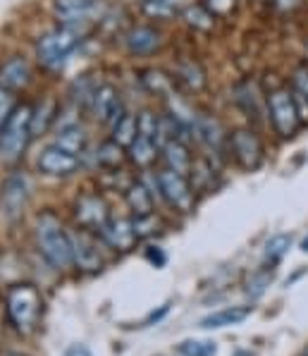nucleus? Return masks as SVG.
<instances>
[{
	"instance_id": "obj_1",
	"label": "nucleus",
	"mask_w": 308,
	"mask_h": 356,
	"mask_svg": "<svg viewBox=\"0 0 308 356\" xmlns=\"http://www.w3.org/2000/svg\"><path fill=\"white\" fill-rule=\"evenodd\" d=\"M36 242L41 249L43 259L51 263L53 268H70L74 263L72 259V242L70 232H65L63 222L53 213H43L36 220Z\"/></svg>"
},
{
	"instance_id": "obj_2",
	"label": "nucleus",
	"mask_w": 308,
	"mask_h": 356,
	"mask_svg": "<svg viewBox=\"0 0 308 356\" xmlns=\"http://www.w3.org/2000/svg\"><path fill=\"white\" fill-rule=\"evenodd\" d=\"M84 41V24H60L43 34L36 43V53L46 67H60L76 46Z\"/></svg>"
},
{
	"instance_id": "obj_3",
	"label": "nucleus",
	"mask_w": 308,
	"mask_h": 356,
	"mask_svg": "<svg viewBox=\"0 0 308 356\" xmlns=\"http://www.w3.org/2000/svg\"><path fill=\"white\" fill-rule=\"evenodd\" d=\"M31 139H34L31 136V108L17 106L10 115L8 124L0 129V161L17 163Z\"/></svg>"
},
{
	"instance_id": "obj_4",
	"label": "nucleus",
	"mask_w": 308,
	"mask_h": 356,
	"mask_svg": "<svg viewBox=\"0 0 308 356\" xmlns=\"http://www.w3.org/2000/svg\"><path fill=\"white\" fill-rule=\"evenodd\" d=\"M41 314V294L31 284H17L8 292V316L19 332H31Z\"/></svg>"
},
{
	"instance_id": "obj_5",
	"label": "nucleus",
	"mask_w": 308,
	"mask_h": 356,
	"mask_svg": "<svg viewBox=\"0 0 308 356\" xmlns=\"http://www.w3.org/2000/svg\"><path fill=\"white\" fill-rule=\"evenodd\" d=\"M268 113H270L273 127L279 136H291L299 129L301 115H299V108H296L291 89H284V86L273 89L270 94H268Z\"/></svg>"
},
{
	"instance_id": "obj_6",
	"label": "nucleus",
	"mask_w": 308,
	"mask_h": 356,
	"mask_svg": "<svg viewBox=\"0 0 308 356\" xmlns=\"http://www.w3.org/2000/svg\"><path fill=\"white\" fill-rule=\"evenodd\" d=\"M156 184L158 191L165 201H168L172 208H177L181 213H189L191 206H194V191H191L189 182L181 172H175V170H163V172L156 175Z\"/></svg>"
},
{
	"instance_id": "obj_7",
	"label": "nucleus",
	"mask_w": 308,
	"mask_h": 356,
	"mask_svg": "<svg viewBox=\"0 0 308 356\" xmlns=\"http://www.w3.org/2000/svg\"><path fill=\"white\" fill-rule=\"evenodd\" d=\"M29 191H31V184L24 172L8 175V179H5V184H3V191H0V211H3V216L8 218V220H15L17 216H22L26 201H29Z\"/></svg>"
},
{
	"instance_id": "obj_8",
	"label": "nucleus",
	"mask_w": 308,
	"mask_h": 356,
	"mask_svg": "<svg viewBox=\"0 0 308 356\" xmlns=\"http://www.w3.org/2000/svg\"><path fill=\"white\" fill-rule=\"evenodd\" d=\"M227 146L244 170H256L263 163V144L251 129H236L234 134H229Z\"/></svg>"
},
{
	"instance_id": "obj_9",
	"label": "nucleus",
	"mask_w": 308,
	"mask_h": 356,
	"mask_svg": "<svg viewBox=\"0 0 308 356\" xmlns=\"http://www.w3.org/2000/svg\"><path fill=\"white\" fill-rule=\"evenodd\" d=\"M36 165L43 175H51V177H67V175H72L74 170L79 168V156L60 149L58 144H53L41 151Z\"/></svg>"
},
{
	"instance_id": "obj_10",
	"label": "nucleus",
	"mask_w": 308,
	"mask_h": 356,
	"mask_svg": "<svg viewBox=\"0 0 308 356\" xmlns=\"http://www.w3.org/2000/svg\"><path fill=\"white\" fill-rule=\"evenodd\" d=\"M76 222L81 225V229H96L101 234V229L106 227V222L110 220L108 216V206L101 196L96 194H86L76 201Z\"/></svg>"
},
{
	"instance_id": "obj_11",
	"label": "nucleus",
	"mask_w": 308,
	"mask_h": 356,
	"mask_svg": "<svg viewBox=\"0 0 308 356\" xmlns=\"http://www.w3.org/2000/svg\"><path fill=\"white\" fill-rule=\"evenodd\" d=\"M89 108L98 122H110V124L124 113L122 103H120V94L113 84H98L96 91H93Z\"/></svg>"
},
{
	"instance_id": "obj_12",
	"label": "nucleus",
	"mask_w": 308,
	"mask_h": 356,
	"mask_svg": "<svg viewBox=\"0 0 308 356\" xmlns=\"http://www.w3.org/2000/svg\"><path fill=\"white\" fill-rule=\"evenodd\" d=\"M101 10V0H55L53 13L63 24H84L96 17Z\"/></svg>"
},
{
	"instance_id": "obj_13",
	"label": "nucleus",
	"mask_w": 308,
	"mask_h": 356,
	"mask_svg": "<svg viewBox=\"0 0 308 356\" xmlns=\"http://www.w3.org/2000/svg\"><path fill=\"white\" fill-rule=\"evenodd\" d=\"M70 242H72V259L79 268H84V270H98L103 266V259L98 254L96 244H93V239L84 229L70 232Z\"/></svg>"
},
{
	"instance_id": "obj_14",
	"label": "nucleus",
	"mask_w": 308,
	"mask_h": 356,
	"mask_svg": "<svg viewBox=\"0 0 308 356\" xmlns=\"http://www.w3.org/2000/svg\"><path fill=\"white\" fill-rule=\"evenodd\" d=\"M101 237L106 239V244H110L117 251H129L136 242L131 220H124V218H110L106 227L101 229Z\"/></svg>"
},
{
	"instance_id": "obj_15",
	"label": "nucleus",
	"mask_w": 308,
	"mask_h": 356,
	"mask_svg": "<svg viewBox=\"0 0 308 356\" xmlns=\"http://www.w3.org/2000/svg\"><path fill=\"white\" fill-rule=\"evenodd\" d=\"M31 81V67L24 58H10L0 65V86L10 91L24 89Z\"/></svg>"
},
{
	"instance_id": "obj_16",
	"label": "nucleus",
	"mask_w": 308,
	"mask_h": 356,
	"mask_svg": "<svg viewBox=\"0 0 308 356\" xmlns=\"http://www.w3.org/2000/svg\"><path fill=\"white\" fill-rule=\"evenodd\" d=\"M124 43H127V51L134 53V56H151L153 51L161 48L163 38L153 26H134V29L127 31Z\"/></svg>"
},
{
	"instance_id": "obj_17",
	"label": "nucleus",
	"mask_w": 308,
	"mask_h": 356,
	"mask_svg": "<svg viewBox=\"0 0 308 356\" xmlns=\"http://www.w3.org/2000/svg\"><path fill=\"white\" fill-rule=\"evenodd\" d=\"M194 139L201 141V144L206 146L208 151L220 153V151L225 149V144H227L229 136L225 134L222 124H220L218 120L199 118V122H196V127H194Z\"/></svg>"
},
{
	"instance_id": "obj_18",
	"label": "nucleus",
	"mask_w": 308,
	"mask_h": 356,
	"mask_svg": "<svg viewBox=\"0 0 308 356\" xmlns=\"http://www.w3.org/2000/svg\"><path fill=\"white\" fill-rule=\"evenodd\" d=\"M251 316V306H229V309L216 311V314L201 318L199 325L203 330H220V327H229V325H239Z\"/></svg>"
},
{
	"instance_id": "obj_19",
	"label": "nucleus",
	"mask_w": 308,
	"mask_h": 356,
	"mask_svg": "<svg viewBox=\"0 0 308 356\" xmlns=\"http://www.w3.org/2000/svg\"><path fill=\"white\" fill-rule=\"evenodd\" d=\"M161 151H163L165 163H168L170 170L181 172V175H186L191 170V156H189V149H186L184 141L170 139V141H165V144L161 146Z\"/></svg>"
},
{
	"instance_id": "obj_20",
	"label": "nucleus",
	"mask_w": 308,
	"mask_h": 356,
	"mask_svg": "<svg viewBox=\"0 0 308 356\" xmlns=\"http://www.w3.org/2000/svg\"><path fill=\"white\" fill-rule=\"evenodd\" d=\"M55 144H58L60 149L81 156L84 149H86V131L79 127V122H63V124H60V131H58V139H55Z\"/></svg>"
},
{
	"instance_id": "obj_21",
	"label": "nucleus",
	"mask_w": 308,
	"mask_h": 356,
	"mask_svg": "<svg viewBox=\"0 0 308 356\" xmlns=\"http://www.w3.org/2000/svg\"><path fill=\"white\" fill-rule=\"evenodd\" d=\"M127 149H129V158L136 163V165H139V168H148L153 161H156L161 146H158V141L153 139V136L136 134V139L131 141Z\"/></svg>"
},
{
	"instance_id": "obj_22",
	"label": "nucleus",
	"mask_w": 308,
	"mask_h": 356,
	"mask_svg": "<svg viewBox=\"0 0 308 356\" xmlns=\"http://www.w3.org/2000/svg\"><path fill=\"white\" fill-rule=\"evenodd\" d=\"M58 120V108L53 98H43L36 108H31V136H41L51 129V124Z\"/></svg>"
},
{
	"instance_id": "obj_23",
	"label": "nucleus",
	"mask_w": 308,
	"mask_h": 356,
	"mask_svg": "<svg viewBox=\"0 0 308 356\" xmlns=\"http://www.w3.org/2000/svg\"><path fill=\"white\" fill-rule=\"evenodd\" d=\"M234 94H236L239 106L249 113V118H261V106H258V103H261V94H258V86L254 81H241V84H236Z\"/></svg>"
},
{
	"instance_id": "obj_24",
	"label": "nucleus",
	"mask_w": 308,
	"mask_h": 356,
	"mask_svg": "<svg viewBox=\"0 0 308 356\" xmlns=\"http://www.w3.org/2000/svg\"><path fill=\"white\" fill-rule=\"evenodd\" d=\"M175 72H177L179 81H184L189 89L201 91L203 86H206V72H203L201 65L194 63V60H181Z\"/></svg>"
},
{
	"instance_id": "obj_25",
	"label": "nucleus",
	"mask_w": 308,
	"mask_h": 356,
	"mask_svg": "<svg viewBox=\"0 0 308 356\" xmlns=\"http://www.w3.org/2000/svg\"><path fill=\"white\" fill-rule=\"evenodd\" d=\"M181 17H184V22L189 26L201 29V31H211L213 26H216V15L208 8H203V5H186Z\"/></svg>"
},
{
	"instance_id": "obj_26",
	"label": "nucleus",
	"mask_w": 308,
	"mask_h": 356,
	"mask_svg": "<svg viewBox=\"0 0 308 356\" xmlns=\"http://www.w3.org/2000/svg\"><path fill=\"white\" fill-rule=\"evenodd\" d=\"M136 118L129 113H122L113 122V141H117L120 146H129L136 139Z\"/></svg>"
},
{
	"instance_id": "obj_27",
	"label": "nucleus",
	"mask_w": 308,
	"mask_h": 356,
	"mask_svg": "<svg viewBox=\"0 0 308 356\" xmlns=\"http://www.w3.org/2000/svg\"><path fill=\"white\" fill-rule=\"evenodd\" d=\"M127 201H129L131 211H134L136 216L153 213V196H151V191L146 189V184H141V182L131 184L129 191H127Z\"/></svg>"
},
{
	"instance_id": "obj_28",
	"label": "nucleus",
	"mask_w": 308,
	"mask_h": 356,
	"mask_svg": "<svg viewBox=\"0 0 308 356\" xmlns=\"http://www.w3.org/2000/svg\"><path fill=\"white\" fill-rule=\"evenodd\" d=\"M141 81H144V86L151 94L156 96H170L172 94V81H170V76H165L163 72H158V70H146L144 76H141Z\"/></svg>"
},
{
	"instance_id": "obj_29",
	"label": "nucleus",
	"mask_w": 308,
	"mask_h": 356,
	"mask_svg": "<svg viewBox=\"0 0 308 356\" xmlns=\"http://www.w3.org/2000/svg\"><path fill=\"white\" fill-rule=\"evenodd\" d=\"M291 249V237L289 234H275V237L268 239L266 244V261L275 266L287 256V251Z\"/></svg>"
},
{
	"instance_id": "obj_30",
	"label": "nucleus",
	"mask_w": 308,
	"mask_h": 356,
	"mask_svg": "<svg viewBox=\"0 0 308 356\" xmlns=\"http://www.w3.org/2000/svg\"><path fill=\"white\" fill-rule=\"evenodd\" d=\"M124 146H120L117 141H103L101 144V149H98V156H96V161L101 163L103 168H117L120 163H122V158H124Z\"/></svg>"
},
{
	"instance_id": "obj_31",
	"label": "nucleus",
	"mask_w": 308,
	"mask_h": 356,
	"mask_svg": "<svg viewBox=\"0 0 308 356\" xmlns=\"http://www.w3.org/2000/svg\"><path fill=\"white\" fill-rule=\"evenodd\" d=\"M141 10H144V15H148L151 19H170L177 13V5H175L172 0H144Z\"/></svg>"
},
{
	"instance_id": "obj_32",
	"label": "nucleus",
	"mask_w": 308,
	"mask_h": 356,
	"mask_svg": "<svg viewBox=\"0 0 308 356\" xmlns=\"http://www.w3.org/2000/svg\"><path fill=\"white\" fill-rule=\"evenodd\" d=\"M177 352L181 356H216L218 347L216 342H208V339H184L179 342Z\"/></svg>"
},
{
	"instance_id": "obj_33",
	"label": "nucleus",
	"mask_w": 308,
	"mask_h": 356,
	"mask_svg": "<svg viewBox=\"0 0 308 356\" xmlns=\"http://www.w3.org/2000/svg\"><path fill=\"white\" fill-rule=\"evenodd\" d=\"M131 227H134L136 239H146V237H151V234L158 229V218L153 216V213H146V216H136L134 220H131Z\"/></svg>"
},
{
	"instance_id": "obj_34",
	"label": "nucleus",
	"mask_w": 308,
	"mask_h": 356,
	"mask_svg": "<svg viewBox=\"0 0 308 356\" xmlns=\"http://www.w3.org/2000/svg\"><path fill=\"white\" fill-rule=\"evenodd\" d=\"M15 108H17V101H15V91L0 86V129L8 124V120H10V115L15 113Z\"/></svg>"
},
{
	"instance_id": "obj_35",
	"label": "nucleus",
	"mask_w": 308,
	"mask_h": 356,
	"mask_svg": "<svg viewBox=\"0 0 308 356\" xmlns=\"http://www.w3.org/2000/svg\"><path fill=\"white\" fill-rule=\"evenodd\" d=\"M291 89H294L296 94L308 96V65H304V67H299L294 72V76H291Z\"/></svg>"
},
{
	"instance_id": "obj_36",
	"label": "nucleus",
	"mask_w": 308,
	"mask_h": 356,
	"mask_svg": "<svg viewBox=\"0 0 308 356\" xmlns=\"http://www.w3.org/2000/svg\"><path fill=\"white\" fill-rule=\"evenodd\" d=\"M236 0H208L206 8L211 10L213 15H229L234 10Z\"/></svg>"
},
{
	"instance_id": "obj_37",
	"label": "nucleus",
	"mask_w": 308,
	"mask_h": 356,
	"mask_svg": "<svg viewBox=\"0 0 308 356\" xmlns=\"http://www.w3.org/2000/svg\"><path fill=\"white\" fill-rule=\"evenodd\" d=\"M273 280V273H263V275H256L249 280V294H254V297H258V294H263V289H266V284Z\"/></svg>"
},
{
	"instance_id": "obj_38",
	"label": "nucleus",
	"mask_w": 308,
	"mask_h": 356,
	"mask_svg": "<svg viewBox=\"0 0 308 356\" xmlns=\"http://www.w3.org/2000/svg\"><path fill=\"white\" fill-rule=\"evenodd\" d=\"M67 356H93L89 347H84V344H74V347L67 349Z\"/></svg>"
},
{
	"instance_id": "obj_39",
	"label": "nucleus",
	"mask_w": 308,
	"mask_h": 356,
	"mask_svg": "<svg viewBox=\"0 0 308 356\" xmlns=\"http://www.w3.org/2000/svg\"><path fill=\"white\" fill-rule=\"evenodd\" d=\"M148 259H151L153 263H158V266H163V263H165L163 251H156V254H153V251H148Z\"/></svg>"
},
{
	"instance_id": "obj_40",
	"label": "nucleus",
	"mask_w": 308,
	"mask_h": 356,
	"mask_svg": "<svg viewBox=\"0 0 308 356\" xmlns=\"http://www.w3.org/2000/svg\"><path fill=\"white\" fill-rule=\"evenodd\" d=\"M277 5H279V8H284V10H294L296 5H299V0H277Z\"/></svg>"
},
{
	"instance_id": "obj_41",
	"label": "nucleus",
	"mask_w": 308,
	"mask_h": 356,
	"mask_svg": "<svg viewBox=\"0 0 308 356\" xmlns=\"http://www.w3.org/2000/svg\"><path fill=\"white\" fill-rule=\"evenodd\" d=\"M301 251H306L308 254V237H304V242H301Z\"/></svg>"
},
{
	"instance_id": "obj_42",
	"label": "nucleus",
	"mask_w": 308,
	"mask_h": 356,
	"mask_svg": "<svg viewBox=\"0 0 308 356\" xmlns=\"http://www.w3.org/2000/svg\"><path fill=\"white\" fill-rule=\"evenodd\" d=\"M234 356H251V354H249V352H236Z\"/></svg>"
},
{
	"instance_id": "obj_43",
	"label": "nucleus",
	"mask_w": 308,
	"mask_h": 356,
	"mask_svg": "<svg viewBox=\"0 0 308 356\" xmlns=\"http://www.w3.org/2000/svg\"><path fill=\"white\" fill-rule=\"evenodd\" d=\"M301 356H308V347L304 349V352H301Z\"/></svg>"
},
{
	"instance_id": "obj_44",
	"label": "nucleus",
	"mask_w": 308,
	"mask_h": 356,
	"mask_svg": "<svg viewBox=\"0 0 308 356\" xmlns=\"http://www.w3.org/2000/svg\"><path fill=\"white\" fill-rule=\"evenodd\" d=\"M13 356H19V354H13Z\"/></svg>"
}]
</instances>
